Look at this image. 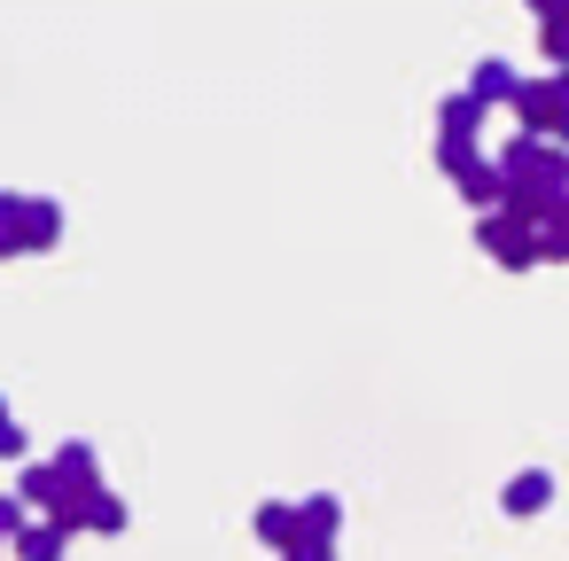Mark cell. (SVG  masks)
Masks as SVG:
<instances>
[{
    "label": "cell",
    "mask_w": 569,
    "mask_h": 561,
    "mask_svg": "<svg viewBox=\"0 0 569 561\" xmlns=\"http://www.w3.org/2000/svg\"><path fill=\"white\" fill-rule=\"evenodd\" d=\"M56 234H63V211H56V203L0 196V258H17V250H48Z\"/></svg>",
    "instance_id": "1"
},
{
    "label": "cell",
    "mask_w": 569,
    "mask_h": 561,
    "mask_svg": "<svg viewBox=\"0 0 569 561\" xmlns=\"http://www.w3.org/2000/svg\"><path fill=\"white\" fill-rule=\"evenodd\" d=\"M483 250H491L499 266H530V258H538V227L515 219V211H491V219H483Z\"/></svg>",
    "instance_id": "2"
},
{
    "label": "cell",
    "mask_w": 569,
    "mask_h": 561,
    "mask_svg": "<svg viewBox=\"0 0 569 561\" xmlns=\"http://www.w3.org/2000/svg\"><path fill=\"white\" fill-rule=\"evenodd\" d=\"M468 94H476L483 110H491V102H507V110H515V102H522V79H515L507 63H476V87H468Z\"/></svg>",
    "instance_id": "3"
},
{
    "label": "cell",
    "mask_w": 569,
    "mask_h": 561,
    "mask_svg": "<svg viewBox=\"0 0 569 561\" xmlns=\"http://www.w3.org/2000/svg\"><path fill=\"white\" fill-rule=\"evenodd\" d=\"M546 499H553V475H546V468H530V475L507 483V514H538Z\"/></svg>",
    "instance_id": "4"
},
{
    "label": "cell",
    "mask_w": 569,
    "mask_h": 561,
    "mask_svg": "<svg viewBox=\"0 0 569 561\" xmlns=\"http://www.w3.org/2000/svg\"><path fill=\"white\" fill-rule=\"evenodd\" d=\"M250 530H258V538H266V545H281V553H289V545H297V530H305V522H297V507H281V499H273V507H258V522H250Z\"/></svg>",
    "instance_id": "5"
},
{
    "label": "cell",
    "mask_w": 569,
    "mask_h": 561,
    "mask_svg": "<svg viewBox=\"0 0 569 561\" xmlns=\"http://www.w3.org/2000/svg\"><path fill=\"white\" fill-rule=\"evenodd\" d=\"M87 530L118 538V530H126V499H118V491H94V499H87Z\"/></svg>",
    "instance_id": "6"
},
{
    "label": "cell",
    "mask_w": 569,
    "mask_h": 561,
    "mask_svg": "<svg viewBox=\"0 0 569 561\" xmlns=\"http://www.w3.org/2000/svg\"><path fill=\"white\" fill-rule=\"evenodd\" d=\"M17 545H24V561H63V522H32Z\"/></svg>",
    "instance_id": "7"
},
{
    "label": "cell",
    "mask_w": 569,
    "mask_h": 561,
    "mask_svg": "<svg viewBox=\"0 0 569 561\" xmlns=\"http://www.w3.org/2000/svg\"><path fill=\"white\" fill-rule=\"evenodd\" d=\"M289 561H336V545H328V538H312V530H297V545H289Z\"/></svg>",
    "instance_id": "8"
},
{
    "label": "cell",
    "mask_w": 569,
    "mask_h": 561,
    "mask_svg": "<svg viewBox=\"0 0 569 561\" xmlns=\"http://www.w3.org/2000/svg\"><path fill=\"white\" fill-rule=\"evenodd\" d=\"M17 452H24V429H17L9 405H0V460H17Z\"/></svg>",
    "instance_id": "9"
},
{
    "label": "cell",
    "mask_w": 569,
    "mask_h": 561,
    "mask_svg": "<svg viewBox=\"0 0 569 561\" xmlns=\"http://www.w3.org/2000/svg\"><path fill=\"white\" fill-rule=\"evenodd\" d=\"M32 522H24V499H0V538H24Z\"/></svg>",
    "instance_id": "10"
}]
</instances>
